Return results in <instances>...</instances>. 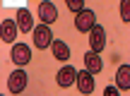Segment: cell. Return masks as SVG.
I'll use <instances>...</instances> for the list:
<instances>
[{"label": "cell", "mask_w": 130, "mask_h": 96, "mask_svg": "<svg viewBox=\"0 0 130 96\" xmlns=\"http://www.w3.org/2000/svg\"><path fill=\"white\" fill-rule=\"evenodd\" d=\"M31 41H34V46L36 48H53V43H56V39H53V29L51 27H46V24H39L36 29H34V34H31Z\"/></svg>", "instance_id": "cell-1"}, {"label": "cell", "mask_w": 130, "mask_h": 96, "mask_svg": "<svg viewBox=\"0 0 130 96\" xmlns=\"http://www.w3.org/2000/svg\"><path fill=\"white\" fill-rule=\"evenodd\" d=\"M96 27V12L94 10H82L79 14H75V29L82 34H92V29Z\"/></svg>", "instance_id": "cell-2"}, {"label": "cell", "mask_w": 130, "mask_h": 96, "mask_svg": "<svg viewBox=\"0 0 130 96\" xmlns=\"http://www.w3.org/2000/svg\"><path fill=\"white\" fill-rule=\"evenodd\" d=\"M10 60H12L17 67L29 65L31 63V48H29V43H14L12 50H10Z\"/></svg>", "instance_id": "cell-3"}, {"label": "cell", "mask_w": 130, "mask_h": 96, "mask_svg": "<svg viewBox=\"0 0 130 96\" xmlns=\"http://www.w3.org/2000/svg\"><path fill=\"white\" fill-rule=\"evenodd\" d=\"M27 82H29V77H27V72H24V67L12 70V72H10V77H7L10 94H22L24 89H27Z\"/></svg>", "instance_id": "cell-4"}, {"label": "cell", "mask_w": 130, "mask_h": 96, "mask_svg": "<svg viewBox=\"0 0 130 96\" xmlns=\"http://www.w3.org/2000/svg\"><path fill=\"white\" fill-rule=\"evenodd\" d=\"M77 74H79V70H75L72 65H65V67L58 70V74H56V84L58 87H63V89H68V87H75L77 84Z\"/></svg>", "instance_id": "cell-5"}, {"label": "cell", "mask_w": 130, "mask_h": 96, "mask_svg": "<svg viewBox=\"0 0 130 96\" xmlns=\"http://www.w3.org/2000/svg\"><path fill=\"white\" fill-rule=\"evenodd\" d=\"M17 34H19V27H17V19H3L0 22V36H3L5 43H17Z\"/></svg>", "instance_id": "cell-6"}, {"label": "cell", "mask_w": 130, "mask_h": 96, "mask_svg": "<svg viewBox=\"0 0 130 96\" xmlns=\"http://www.w3.org/2000/svg\"><path fill=\"white\" fill-rule=\"evenodd\" d=\"M89 48H92L94 53H101V50L106 48V27L96 24V27L92 29V34H89Z\"/></svg>", "instance_id": "cell-7"}, {"label": "cell", "mask_w": 130, "mask_h": 96, "mask_svg": "<svg viewBox=\"0 0 130 96\" xmlns=\"http://www.w3.org/2000/svg\"><path fill=\"white\" fill-rule=\"evenodd\" d=\"M75 87H77L79 94H84V96L94 94V87H96V82H94V74L87 72V70H79V74H77V84H75Z\"/></svg>", "instance_id": "cell-8"}, {"label": "cell", "mask_w": 130, "mask_h": 96, "mask_svg": "<svg viewBox=\"0 0 130 96\" xmlns=\"http://www.w3.org/2000/svg\"><path fill=\"white\" fill-rule=\"evenodd\" d=\"M39 17H41V24L51 27V24L58 19V10H56V3H48V0H43V3L39 5Z\"/></svg>", "instance_id": "cell-9"}, {"label": "cell", "mask_w": 130, "mask_h": 96, "mask_svg": "<svg viewBox=\"0 0 130 96\" xmlns=\"http://www.w3.org/2000/svg\"><path fill=\"white\" fill-rule=\"evenodd\" d=\"M17 27H19V31L22 34H29L31 31L34 34V17H31V12H29V10H24V7H19L17 10Z\"/></svg>", "instance_id": "cell-10"}, {"label": "cell", "mask_w": 130, "mask_h": 96, "mask_svg": "<svg viewBox=\"0 0 130 96\" xmlns=\"http://www.w3.org/2000/svg\"><path fill=\"white\" fill-rule=\"evenodd\" d=\"M84 70H87V72H92V74L101 72V70H104V60H101V55L94 53V50H87V53H84Z\"/></svg>", "instance_id": "cell-11"}, {"label": "cell", "mask_w": 130, "mask_h": 96, "mask_svg": "<svg viewBox=\"0 0 130 96\" xmlns=\"http://www.w3.org/2000/svg\"><path fill=\"white\" fill-rule=\"evenodd\" d=\"M116 87L121 89V91H128L130 89V65L128 63L118 65V70H116Z\"/></svg>", "instance_id": "cell-12"}, {"label": "cell", "mask_w": 130, "mask_h": 96, "mask_svg": "<svg viewBox=\"0 0 130 96\" xmlns=\"http://www.w3.org/2000/svg\"><path fill=\"white\" fill-rule=\"evenodd\" d=\"M53 58L56 60H60V63H68L70 60V46L65 41H60V39H56V43H53Z\"/></svg>", "instance_id": "cell-13"}, {"label": "cell", "mask_w": 130, "mask_h": 96, "mask_svg": "<svg viewBox=\"0 0 130 96\" xmlns=\"http://www.w3.org/2000/svg\"><path fill=\"white\" fill-rule=\"evenodd\" d=\"M118 10H121V19L128 24V22H130V0H121Z\"/></svg>", "instance_id": "cell-14"}, {"label": "cell", "mask_w": 130, "mask_h": 96, "mask_svg": "<svg viewBox=\"0 0 130 96\" xmlns=\"http://www.w3.org/2000/svg\"><path fill=\"white\" fill-rule=\"evenodd\" d=\"M68 10L75 14H79L82 10H87V5H84V0H68Z\"/></svg>", "instance_id": "cell-15"}, {"label": "cell", "mask_w": 130, "mask_h": 96, "mask_svg": "<svg viewBox=\"0 0 130 96\" xmlns=\"http://www.w3.org/2000/svg\"><path fill=\"white\" fill-rule=\"evenodd\" d=\"M104 96H121V89H118L116 84H106V89H104Z\"/></svg>", "instance_id": "cell-16"}, {"label": "cell", "mask_w": 130, "mask_h": 96, "mask_svg": "<svg viewBox=\"0 0 130 96\" xmlns=\"http://www.w3.org/2000/svg\"><path fill=\"white\" fill-rule=\"evenodd\" d=\"M3 96H5V94H3Z\"/></svg>", "instance_id": "cell-17"}]
</instances>
